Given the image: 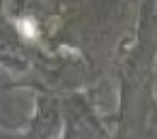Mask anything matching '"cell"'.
Returning <instances> with one entry per match:
<instances>
[{"mask_svg":"<svg viewBox=\"0 0 157 139\" xmlns=\"http://www.w3.org/2000/svg\"><path fill=\"white\" fill-rule=\"evenodd\" d=\"M15 26H17V32H20L26 41H35V39L39 37L37 24H35L30 17H22V20H17V22H15Z\"/></svg>","mask_w":157,"mask_h":139,"instance_id":"6da1fadb","label":"cell"}]
</instances>
